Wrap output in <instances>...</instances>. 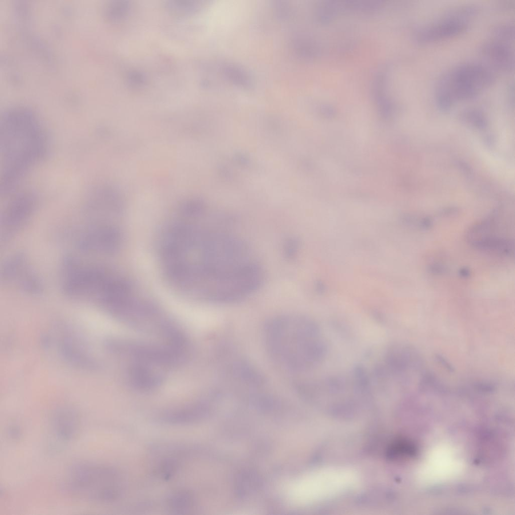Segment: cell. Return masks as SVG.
<instances>
[{
  "instance_id": "6da1fadb",
  "label": "cell",
  "mask_w": 515,
  "mask_h": 515,
  "mask_svg": "<svg viewBox=\"0 0 515 515\" xmlns=\"http://www.w3.org/2000/svg\"><path fill=\"white\" fill-rule=\"evenodd\" d=\"M39 120L25 110L10 111L0 124L1 192L14 190L24 176L47 155L49 142Z\"/></svg>"
},
{
  "instance_id": "7a4b0ae2",
  "label": "cell",
  "mask_w": 515,
  "mask_h": 515,
  "mask_svg": "<svg viewBox=\"0 0 515 515\" xmlns=\"http://www.w3.org/2000/svg\"><path fill=\"white\" fill-rule=\"evenodd\" d=\"M64 487L73 497L93 504L111 502L120 494L121 481L112 467L94 462L71 465L65 476Z\"/></svg>"
},
{
  "instance_id": "3957f363",
  "label": "cell",
  "mask_w": 515,
  "mask_h": 515,
  "mask_svg": "<svg viewBox=\"0 0 515 515\" xmlns=\"http://www.w3.org/2000/svg\"><path fill=\"white\" fill-rule=\"evenodd\" d=\"M495 76L490 67L480 63L466 62L454 67L443 74L436 84L438 108L447 112L457 101L475 98L494 83Z\"/></svg>"
},
{
  "instance_id": "277c9868",
  "label": "cell",
  "mask_w": 515,
  "mask_h": 515,
  "mask_svg": "<svg viewBox=\"0 0 515 515\" xmlns=\"http://www.w3.org/2000/svg\"><path fill=\"white\" fill-rule=\"evenodd\" d=\"M467 27L466 19L451 10L442 19L420 29L415 40L421 44L434 42L457 35Z\"/></svg>"
},
{
  "instance_id": "5b68a950",
  "label": "cell",
  "mask_w": 515,
  "mask_h": 515,
  "mask_svg": "<svg viewBox=\"0 0 515 515\" xmlns=\"http://www.w3.org/2000/svg\"><path fill=\"white\" fill-rule=\"evenodd\" d=\"M417 351L411 346L393 344L387 349L383 365H380L386 376L396 375L418 366Z\"/></svg>"
},
{
  "instance_id": "8992f818",
  "label": "cell",
  "mask_w": 515,
  "mask_h": 515,
  "mask_svg": "<svg viewBox=\"0 0 515 515\" xmlns=\"http://www.w3.org/2000/svg\"><path fill=\"white\" fill-rule=\"evenodd\" d=\"M479 51L492 70L510 72L514 69V51L510 44L494 39L484 42Z\"/></svg>"
},
{
  "instance_id": "52a82bcc",
  "label": "cell",
  "mask_w": 515,
  "mask_h": 515,
  "mask_svg": "<svg viewBox=\"0 0 515 515\" xmlns=\"http://www.w3.org/2000/svg\"><path fill=\"white\" fill-rule=\"evenodd\" d=\"M80 422L79 416L74 410L61 408L57 410L52 416V429L59 439L68 441L78 434Z\"/></svg>"
},
{
  "instance_id": "ba28073f",
  "label": "cell",
  "mask_w": 515,
  "mask_h": 515,
  "mask_svg": "<svg viewBox=\"0 0 515 515\" xmlns=\"http://www.w3.org/2000/svg\"><path fill=\"white\" fill-rule=\"evenodd\" d=\"M133 383L141 388H153L158 384L159 379L149 369L141 366L134 367L131 372Z\"/></svg>"
},
{
  "instance_id": "9c48e42d",
  "label": "cell",
  "mask_w": 515,
  "mask_h": 515,
  "mask_svg": "<svg viewBox=\"0 0 515 515\" xmlns=\"http://www.w3.org/2000/svg\"><path fill=\"white\" fill-rule=\"evenodd\" d=\"M194 499L190 491H179L170 496L168 505L170 510L178 513L188 511L193 506Z\"/></svg>"
},
{
  "instance_id": "30bf717a",
  "label": "cell",
  "mask_w": 515,
  "mask_h": 515,
  "mask_svg": "<svg viewBox=\"0 0 515 515\" xmlns=\"http://www.w3.org/2000/svg\"><path fill=\"white\" fill-rule=\"evenodd\" d=\"M199 415L198 409L192 406L166 414L163 419L171 423H187L196 421Z\"/></svg>"
},
{
  "instance_id": "8fae6325",
  "label": "cell",
  "mask_w": 515,
  "mask_h": 515,
  "mask_svg": "<svg viewBox=\"0 0 515 515\" xmlns=\"http://www.w3.org/2000/svg\"><path fill=\"white\" fill-rule=\"evenodd\" d=\"M494 39L507 43L513 41L514 27L511 22H503L495 25L492 30Z\"/></svg>"
},
{
  "instance_id": "7c38bea8",
  "label": "cell",
  "mask_w": 515,
  "mask_h": 515,
  "mask_svg": "<svg viewBox=\"0 0 515 515\" xmlns=\"http://www.w3.org/2000/svg\"><path fill=\"white\" fill-rule=\"evenodd\" d=\"M461 116L463 120L471 123L479 129H484L487 125L485 115L478 109H467L461 112Z\"/></svg>"
},
{
  "instance_id": "4fadbf2b",
  "label": "cell",
  "mask_w": 515,
  "mask_h": 515,
  "mask_svg": "<svg viewBox=\"0 0 515 515\" xmlns=\"http://www.w3.org/2000/svg\"><path fill=\"white\" fill-rule=\"evenodd\" d=\"M419 384L420 389L422 391L445 392L447 390L445 386L430 372H426L423 375Z\"/></svg>"
},
{
  "instance_id": "5bb4252c",
  "label": "cell",
  "mask_w": 515,
  "mask_h": 515,
  "mask_svg": "<svg viewBox=\"0 0 515 515\" xmlns=\"http://www.w3.org/2000/svg\"><path fill=\"white\" fill-rule=\"evenodd\" d=\"M474 390L482 394H491L495 391L496 386L491 383L485 382H476L473 385Z\"/></svg>"
},
{
  "instance_id": "9a60e30c",
  "label": "cell",
  "mask_w": 515,
  "mask_h": 515,
  "mask_svg": "<svg viewBox=\"0 0 515 515\" xmlns=\"http://www.w3.org/2000/svg\"><path fill=\"white\" fill-rule=\"evenodd\" d=\"M176 470V465L173 461H166L160 466V473L162 477L167 479L171 476Z\"/></svg>"
},
{
  "instance_id": "2e32d148",
  "label": "cell",
  "mask_w": 515,
  "mask_h": 515,
  "mask_svg": "<svg viewBox=\"0 0 515 515\" xmlns=\"http://www.w3.org/2000/svg\"><path fill=\"white\" fill-rule=\"evenodd\" d=\"M435 359L439 364L442 365L448 371L451 373L454 372V368L453 366L444 357L439 354H436Z\"/></svg>"
},
{
  "instance_id": "e0dca14e",
  "label": "cell",
  "mask_w": 515,
  "mask_h": 515,
  "mask_svg": "<svg viewBox=\"0 0 515 515\" xmlns=\"http://www.w3.org/2000/svg\"><path fill=\"white\" fill-rule=\"evenodd\" d=\"M428 269L431 273L438 274L444 273L446 270L444 266L438 264L431 265Z\"/></svg>"
},
{
  "instance_id": "ac0fdd59",
  "label": "cell",
  "mask_w": 515,
  "mask_h": 515,
  "mask_svg": "<svg viewBox=\"0 0 515 515\" xmlns=\"http://www.w3.org/2000/svg\"><path fill=\"white\" fill-rule=\"evenodd\" d=\"M458 164H459V167L464 171L466 172L467 174H470L471 173V168H470V166H468L466 163H464L463 162H458Z\"/></svg>"
},
{
  "instance_id": "d6986e66",
  "label": "cell",
  "mask_w": 515,
  "mask_h": 515,
  "mask_svg": "<svg viewBox=\"0 0 515 515\" xmlns=\"http://www.w3.org/2000/svg\"><path fill=\"white\" fill-rule=\"evenodd\" d=\"M459 274L461 277L466 278L470 275V272L467 269L463 268L460 270Z\"/></svg>"
},
{
  "instance_id": "ffe728a7",
  "label": "cell",
  "mask_w": 515,
  "mask_h": 515,
  "mask_svg": "<svg viewBox=\"0 0 515 515\" xmlns=\"http://www.w3.org/2000/svg\"><path fill=\"white\" fill-rule=\"evenodd\" d=\"M485 143L489 146H491L494 143L493 138L491 136H488L485 138Z\"/></svg>"
},
{
  "instance_id": "44dd1931",
  "label": "cell",
  "mask_w": 515,
  "mask_h": 515,
  "mask_svg": "<svg viewBox=\"0 0 515 515\" xmlns=\"http://www.w3.org/2000/svg\"><path fill=\"white\" fill-rule=\"evenodd\" d=\"M317 290L319 293H323L325 290V286L322 283L319 282L317 284Z\"/></svg>"
}]
</instances>
